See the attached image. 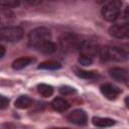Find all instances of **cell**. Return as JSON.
I'll use <instances>...</instances> for the list:
<instances>
[{"label": "cell", "mask_w": 129, "mask_h": 129, "mask_svg": "<svg viewBox=\"0 0 129 129\" xmlns=\"http://www.w3.org/2000/svg\"><path fill=\"white\" fill-rule=\"evenodd\" d=\"M24 1L29 5H37V4L41 3L43 0H24Z\"/></svg>", "instance_id": "obj_23"}, {"label": "cell", "mask_w": 129, "mask_h": 129, "mask_svg": "<svg viewBox=\"0 0 129 129\" xmlns=\"http://www.w3.org/2000/svg\"><path fill=\"white\" fill-rule=\"evenodd\" d=\"M94 61V58L92 57H89V56H85V55H81L80 54V57H79V62L83 66H91Z\"/></svg>", "instance_id": "obj_19"}, {"label": "cell", "mask_w": 129, "mask_h": 129, "mask_svg": "<svg viewBox=\"0 0 129 129\" xmlns=\"http://www.w3.org/2000/svg\"><path fill=\"white\" fill-rule=\"evenodd\" d=\"M0 4L6 7H16L19 5V0H0Z\"/></svg>", "instance_id": "obj_20"}, {"label": "cell", "mask_w": 129, "mask_h": 129, "mask_svg": "<svg viewBox=\"0 0 129 129\" xmlns=\"http://www.w3.org/2000/svg\"><path fill=\"white\" fill-rule=\"evenodd\" d=\"M59 43L63 51H72L80 46V42L77 35L71 32L63 33L59 38Z\"/></svg>", "instance_id": "obj_5"}, {"label": "cell", "mask_w": 129, "mask_h": 129, "mask_svg": "<svg viewBox=\"0 0 129 129\" xmlns=\"http://www.w3.org/2000/svg\"><path fill=\"white\" fill-rule=\"evenodd\" d=\"M110 76L117 82L127 84L128 82V73L125 69L122 68H112L109 71Z\"/></svg>", "instance_id": "obj_10"}, {"label": "cell", "mask_w": 129, "mask_h": 129, "mask_svg": "<svg viewBox=\"0 0 129 129\" xmlns=\"http://www.w3.org/2000/svg\"><path fill=\"white\" fill-rule=\"evenodd\" d=\"M68 119L70 122L77 124V125H85L88 121L87 113L82 109H77L71 112L68 116Z\"/></svg>", "instance_id": "obj_9"}, {"label": "cell", "mask_w": 129, "mask_h": 129, "mask_svg": "<svg viewBox=\"0 0 129 129\" xmlns=\"http://www.w3.org/2000/svg\"><path fill=\"white\" fill-rule=\"evenodd\" d=\"M109 33L116 38H127L129 35L128 23L114 24L109 28Z\"/></svg>", "instance_id": "obj_7"}, {"label": "cell", "mask_w": 129, "mask_h": 129, "mask_svg": "<svg viewBox=\"0 0 129 129\" xmlns=\"http://www.w3.org/2000/svg\"><path fill=\"white\" fill-rule=\"evenodd\" d=\"M35 59L32 57H28V56H23V57H19L17 59H15L12 62V68L14 70H22L26 67H28L29 64H31Z\"/></svg>", "instance_id": "obj_11"}, {"label": "cell", "mask_w": 129, "mask_h": 129, "mask_svg": "<svg viewBox=\"0 0 129 129\" xmlns=\"http://www.w3.org/2000/svg\"><path fill=\"white\" fill-rule=\"evenodd\" d=\"M92 122L95 126L98 127H110L115 124V120L111 118H103V117H93Z\"/></svg>", "instance_id": "obj_14"}, {"label": "cell", "mask_w": 129, "mask_h": 129, "mask_svg": "<svg viewBox=\"0 0 129 129\" xmlns=\"http://www.w3.org/2000/svg\"><path fill=\"white\" fill-rule=\"evenodd\" d=\"M8 105H9V100H8V98H6V97L0 95V109H5V108L8 107Z\"/></svg>", "instance_id": "obj_22"}, {"label": "cell", "mask_w": 129, "mask_h": 129, "mask_svg": "<svg viewBox=\"0 0 129 129\" xmlns=\"http://www.w3.org/2000/svg\"><path fill=\"white\" fill-rule=\"evenodd\" d=\"M100 58L102 61H125L128 57V53L119 47H103L99 50Z\"/></svg>", "instance_id": "obj_1"}, {"label": "cell", "mask_w": 129, "mask_h": 129, "mask_svg": "<svg viewBox=\"0 0 129 129\" xmlns=\"http://www.w3.org/2000/svg\"><path fill=\"white\" fill-rule=\"evenodd\" d=\"M23 36L22 28L18 26H6L0 28V40L7 42L19 41Z\"/></svg>", "instance_id": "obj_3"}, {"label": "cell", "mask_w": 129, "mask_h": 129, "mask_svg": "<svg viewBox=\"0 0 129 129\" xmlns=\"http://www.w3.org/2000/svg\"><path fill=\"white\" fill-rule=\"evenodd\" d=\"M75 74L79 78L85 79V80H97L100 78V75L95 71H84L77 68L75 69Z\"/></svg>", "instance_id": "obj_13"}, {"label": "cell", "mask_w": 129, "mask_h": 129, "mask_svg": "<svg viewBox=\"0 0 129 129\" xmlns=\"http://www.w3.org/2000/svg\"><path fill=\"white\" fill-rule=\"evenodd\" d=\"M50 39V30L46 27H37L28 34V44L31 47L37 48L41 43Z\"/></svg>", "instance_id": "obj_2"}, {"label": "cell", "mask_w": 129, "mask_h": 129, "mask_svg": "<svg viewBox=\"0 0 129 129\" xmlns=\"http://www.w3.org/2000/svg\"><path fill=\"white\" fill-rule=\"evenodd\" d=\"M80 53L81 55H85V56H89L94 58L98 53H99V45L92 40H86L80 43Z\"/></svg>", "instance_id": "obj_6"}, {"label": "cell", "mask_w": 129, "mask_h": 129, "mask_svg": "<svg viewBox=\"0 0 129 129\" xmlns=\"http://www.w3.org/2000/svg\"><path fill=\"white\" fill-rule=\"evenodd\" d=\"M31 103L32 100L28 96H20L15 100L14 105L18 109H26L31 105Z\"/></svg>", "instance_id": "obj_15"}, {"label": "cell", "mask_w": 129, "mask_h": 129, "mask_svg": "<svg viewBox=\"0 0 129 129\" xmlns=\"http://www.w3.org/2000/svg\"><path fill=\"white\" fill-rule=\"evenodd\" d=\"M37 49L39 51L43 52V53H52V52H54L56 50V46H55V44L53 42H51L50 40H47V41L41 43L37 47Z\"/></svg>", "instance_id": "obj_16"}, {"label": "cell", "mask_w": 129, "mask_h": 129, "mask_svg": "<svg viewBox=\"0 0 129 129\" xmlns=\"http://www.w3.org/2000/svg\"><path fill=\"white\" fill-rule=\"evenodd\" d=\"M37 90L38 93L44 98H48L53 94V88L47 84H39L37 86Z\"/></svg>", "instance_id": "obj_17"}, {"label": "cell", "mask_w": 129, "mask_h": 129, "mask_svg": "<svg viewBox=\"0 0 129 129\" xmlns=\"http://www.w3.org/2000/svg\"><path fill=\"white\" fill-rule=\"evenodd\" d=\"M122 3L119 0H112L102 9V15L107 21H115L121 12Z\"/></svg>", "instance_id": "obj_4"}, {"label": "cell", "mask_w": 129, "mask_h": 129, "mask_svg": "<svg viewBox=\"0 0 129 129\" xmlns=\"http://www.w3.org/2000/svg\"><path fill=\"white\" fill-rule=\"evenodd\" d=\"M4 54H5V48H4V46H3V45H1V44H0V58H1V57H3V56H4Z\"/></svg>", "instance_id": "obj_24"}, {"label": "cell", "mask_w": 129, "mask_h": 129, "mask_svg": "<svg viewBox=\"0 0 129 129\" xmlns=\"http://www.w3.org/2000/svg\"><path fill=\"white\" fill-rule=\"evenodd\" d=\"M51 106H52V108H53L55 111L64 112V111H67V110L70 108V103H69L67 100H64V99L57 97V98H54V99L52 100Z\"/></svg>", "instance_id": "obj_12"}, {"label": "cell", "mask_w": 129, "mask_h": 129, "mask_svg": "<svg viewBox=\"0 0 129 129\" xmlns=\"http://www.w3.org/2000/svg\"><path fill=\"white\" fill-rule=\"evenodd\" d=\"M100 90L104 97L108 100H115L121 94V89L113 84H103L100 87Z\"/></svg>", "instance_id": "obj_8"}, {"label": "cell", "mask_w": 129, "mask_h": 129, "mask_svg": "<svg viewBox=\"0 0 129 129\" xmlns=\"http://www.w3.org/2000/svg\"><path fill=\"white\" fill-rule=\"evenodd\" d=\"M59 93L62 95H71L73 93H76V89L70 86H62L59 88Z\"/></svg>", "instance_id": "obj_21"}, {"label": "cell", "mask_w": 129, "mask_h": 129, "mask_svg": "<svg viewBox=\"0 0 129 129\" xmlns=\"http://www.w3.org/2000/svg\"><path fill=\"white\" fill-rule=\"evenodd\" d=\"M61 68V64L55 60H46L38 64V69L41 70H58Z\"/></svg>", "instance_id": "obj_18"}]
</instances>
